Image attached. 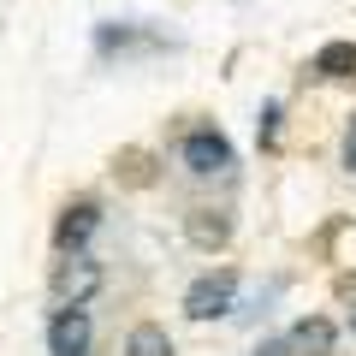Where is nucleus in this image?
<instances>
[{"label": "nucleus", "instance_id": "obj_1", "mask_svg": "<svg viewBox=\"0 0 356 356\" xmlns=\"http://www.w3.org/2000/svg\"><path fill=\"white\" fill-rule=\"evenodd\" d=\"M232 309H238V273L232 267H214L184 291V315L191 321H226Z\"/></svg>", "mask_w": 356, "mask_h": 356}, {"label": "nucleus", "instance_id": "obj_2", "mask_svg": "<svg viewBox=\"0 0 356 356\" xmlns=\"http://www.w3.org/2000/svg\"><path fill=\"white\" fill-rule=\"evenodd\" d=\"M102 285H107L102 261H95V255H83V250H72L60 267H54V297H60V303H89Z\"/></svg>", "mask_w": 356, "mask_h": 356}, {"label": "nucleus", "instance_id": "obj_3", "mask_svg": "<svg viewBox=\"0 0 356 356\" xmlns=\"http://www.w3.org/2000/svg\"><path fill=\"white\" fill-rule=\"evenodd\" d=\"M89 339H95V327H89V309L83 303H60L48 321V350L54 356H89Z\"/></svg>", "mask_w": 356, "mask_h": 356}, {"label": "nucleus", "instance_id": "obj_4", "mask_svg": "<svg viewBox=\"0 0 356 356\" xmlns=\"http://www.w3.org/2000/svg\"><path fill=\"white\" fill-rule=\"evenodd\" d=\"M178 161H184V172H196V178H214V172H226V166H232V143L220 137L214 125H202V131H191V137H184Z\"/></svg>", "mask_w": 356, "mask_h": 356}, {"label": "nucleus", "instance_id": "obj_5", "mask_svg": "<svg viewBox=\"0 0 356 356\" xmlns=\"http://www.w3.org/2000/svg\"><path fill=\"white\" fill-rule=\"evenodd\" d=\"M285 350L291 356H332L339 350V327H332L327 315H303L291 327V339H285Z\"/></svg>", "mask_w": 356, "mask_h": 356}, {"label": "nucleus", "instance_id": "obj_6", "mask_svg": "<svg viewBox=\"0 0 356 356\" xmlns=\"http://www.w3.org/2000/svg\"><path fill=\"white\" fill-rule=\"evenodd\" d=\"M95 226H102V208H95V202H72L60 214V226H54V243L72 255V250H83V243L95 238Z\"/></svg>", "mask_w": 356, "mask_h": 356}, {"label": "nucleus", "instance_id": "obj_7", "mask_svg": "<svg viewBox=\"0 0 356 356\" xmlns=\"http://www.w3.org/2000/svg\"><path fill=\"white\" fill-rule=\"evenodd\" d=\"M226 238H232V220H226V214H214V208H196V214H191V243L220 250Z\"/></svg>", "mask_w": 356, "mask_h": 356}, {"label": "nucleus", "instance_id": "obj_8", "mask_svg": "<svg viewBox=\"0 0 356 356\" xmlns=\"http://www.w3.org/2000/svg\"><path fill=\"white\" fill-rule=\"evenodd\" d=\"M315 72L321 77H356V42H327L315 54Z\"/></svg>", "mask_w": 356, "mask_h": 356}, {"label": "nucleus", "instance_id": "obj_9", "mask_svg": "<svg viewBox=\"0 0 356 356\" xmlns=\"http://www.w3.org/2000/svg\"><path fill=\"white\" fill-rule=\"evenodd\" d=\"M125 356H172V339H166V327L143 321V327H131V339H125Z\"/></svg>", "mask_w": 356, "mask_h": 356}, {"label": "nucleus", "instance_id": "obj_10", "mask_svg": "<svg viewBox=\"0 0 356 356\" xmlns=\"http://www.w3.org/2000/svg\"><path fill=\"white\" fill-rule=\"evenodd\" d=\"M273 137H280V102L261 107V143H273Z\"/></svg>", "mask_w": 356, "mask_h": 356}, {"label": "nucleus", "instance_id": "obj_11", "mask_svg": "<svg viewBox=\"0 0 356 356\" xmlns=\"http://www.w3.org/2000/svg\"><path fill=\"white\" fill-rule=\"evenodd\" d=\"M344 166L356 172V119H350V131H344Z\"/></svg>", "mask_w": 356, "mask_h": 356}, {"label": "nucleus", "instance_id": "obj_12", "mask_svg": "<svg viewBox=\"0 0 356 356\" xmlns=\"http://www.w3.org/2000/svg\"><path fill=\"white\" fill-rule=\"evenodd\" d=\"M339 297H344V303L356 309V273H344V280H339Z\"/></svg>", "mask_w": 356, "mask_h": 356}, {"label": "nucleus", "instance_id": "obj_13", "mask_svg": "<svg viewBox=\"0 0 356 356\" xmlns=\"http://www.w3.org/2000/svg\"><path fill=\"white\" fill-rule=\"evenodd\" d=\"M255 356H291V350H285V344L273 339V344H261V350H255Z\"/></svg>", "mask_w": 356, "mask_h": 356}]
</instances>
